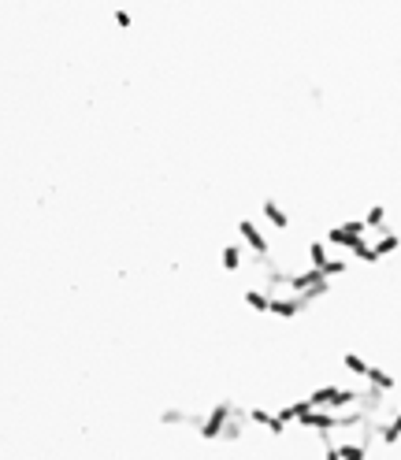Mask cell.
<instances>
[{
  "label": "cell",
  "instance_id": "30bf717a",
  "mask_svg": "<svg viewBox=\"0 0 401 460\" xmlns=\"http://www.w3.org/2000/svg\"><path fill=\"white\" fill-rule=\"evenodd\" d=\"M245 305H249L253 312H271V293L249 286V290H245Z\"/></svg>",
  "mask_w": 401,
  "mask_h": 460
},
{
  "label": "cell",
  "instance_id": "277c9868",
  "mask_svg": "<svg viewBox=\"0 0 401 460\" xmlns=\"http://www.w3.org/2000/svg\"><path fill=\"white\" fill-rule=\"evenodd\" d=\"M245 416H249L253 423H260V427L268 430V435H275V438H282V435H286V427H290L286 419H279V412H268V409H260V404H257V409H249Z\"/></svg>",
  "mask_w": 401,
  "mask_h": 460
},
{
  "label": "cell",
  "instance_id": "9c48e42d",
  "mask_svg": "<svg viewBox=\"0 0 401 460\" xmlns=\"http://www.w3.org/2000/svg\"><path fill=\"white\" fill-rule=\"evenodd\" d=\"M368 386H376V390H382V393H390V390H398V379L390 371H382V367H371L368 371V379H364Z\"/></svg>",
  "mask_w": 401,
  "mask_h": 460
},
{
  "label": "cell",
  "instance_id": "3957f363",
  "mask_svg": "<svg viewBox=\"0 0 401 460\" xmlns=\"http://www.w3.org/2000/svg\"><path fill=\"white\" fill-rule=\"evenodd\" d=\"M368 457V441H342V446H334V441H323V460H364Z\"/></svg>",
  "mask_w": 401,
  "mask_h": 460
},
{
  "label": "cell",
  "instance_id": "6da1fadb",
  "mask_svg": "<svg viewBox=\"0 0 401 460\" xmlns=\"http://www.w3.org/2000/svg\"><path fill=\"white\" fill-rule=\"evenodd\" d=\"M234 416H238V409H234L231 401H220L208 416H190V423L197 427V435L200 438H208V441H216V438H223V430H227V423H231Z\"/></svg>",
  "mask_w": 401,
  "mask_h": 460
},
{
  "label": "cell",
  "instance_id": "ba28073f",
  "mask_svg": "<svg viewBox=\"0 0 401 460\" xmlns=\"http://www.w3.org/2000/svg\"><path fill=\"white\" fill-rule=\"evenodd\" d=\"M342 367L353 375V379H368V371H371V364L364 360L360 353H353V349H350V353H342Z\"/></svg>",
  "mask_w": 401,
  "mask_h": 460
},
{
  "label": "cell",
  "instance_id": "5bb4252c",
  "mask_svg": "<svg viewBox=\"0 0 401 460\" xmlns=\"http://www.w3.org/2000/svg\"><path fill=\"white\" fill-rule=\"evenodd\" d=\"M130 23H134V19H130V12H126V8H115V26H123V30H126Z\"/></svg>",
  "mask_w": 401,
  "mask_h": 460
},
{
  "label": "cell",
  "instance_id": "5b68a950",
  "mask_svg": "<svg viewBox=\"0 0 401 460\" xmlns=\"http://www.w3.org/2000/svg\"><path fill=\"white\" fill-rule=\"evenodd\" d=\"M308 308V301L305 297H297V293H286V297H271V316H279V319H294L297 312H305Z\"/></svg>",
  "mask_w": 401,
  "mask_h": 460
},
{
  "label": "cell",
  "instance_id": "8fae6325",
  "mask_svg": "<svg viewBox=\"0 0 401 460\" xmlns=\"http://www.w3.org/2000/svg\"><path fill=\"white\" fill-rule=\"evenodd\" d=\"M220 264H223V271H242V245H223Z\"/></svg>",
  "mask_w": 401,
  "mask_h": 460
},
{
  "label": "cell",
  "instance_id": "7a4b0ae2",
  "mask_svg": "<svg viewBox=\"0 0 401 460\" xmlns=\"http://www.w3.org/2000/svg\"><path fill=\"white\" fill-rule=\"evenodd\" d=\"M238 238H242V245L249 249L257 260H268V253H271V242H268V234L253 223V219H238Z\"/></svg>",
  "mask_w": 401,
  "mask_h": 460
},
{
  "label": "cell",
  "instance_id": "4fadbf2b",
  "mask_svg": "<svg viewBox=\"0 0 401 460\" xmlns=\"http://www.w3.org/2000/svg\"><path fill=\"white\" fill-rule=\"evenodd\" d=\"M160 423H163V427H175V423H190V416L182 409H163L160 412Z\"/></svg>",
  "mask_w": 401,
  "mask_h": 460
},
{
  "label": "cell",
  "instance_id": "52a82bcc",
  "mask_svg": "<svg viewBox=\"0 0 401 460\" xmlns=\"http://www.w3.org/2000/svg\"><path fill=\"white\" fill-rule=\"evenodd\" d=\"M260 216L268 219V223L275 227V230H286V227H290V216L279 208V200H271V197H264V200H260Z\"/></svg>",
  "mask_w": 401,
  "mask_h": 460
},
{
  "label": "cell",
  "instance_id": "8992f818",
  "mask_svg": "<svg viewBox=\"0 0 401 460\" xmlns=\"http://www.w3.org/2000/svg\"><path fill=\"white\" fill-rule=\"evenodd\" d=\"M376 438L382 441V446H398L401 441V404H398V412L390 419H376Z\"/></svg>",
  "mask_w": 401,
  "mask_h": 460
},
{
  "label": "cell",
  "instance_id": "7c38bea8",
  "mask_svg": "<svg viewBox=\"0 0 401 460\" xmlns=\"http://www.w3.org/2000/svg\"><path fill=\"white\" fill-rule=\"evenodd\" d=\"M364 227H368V230H376V234H382V230H390V227H387V208H382V205L368 208V216H364Z\"/></svg>",
  "mask_w": 401,
  "mask_h": 460
}]
</instances>
